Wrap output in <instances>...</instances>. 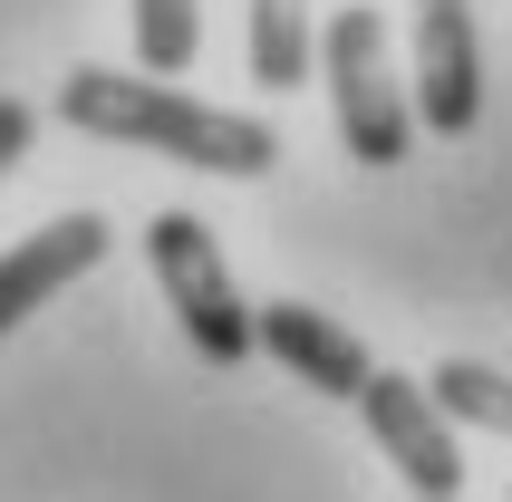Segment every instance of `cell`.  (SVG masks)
Returning <instances> with one entry per match:
<instances>
[{"label":"cell","instance_id":"obj_1","mask_svg":"<svg viewBox=\"0 0 512 502\" xmlns=\"http://www.w3.org/2000/svg\"><path fill=\"white\" fill-rule=\"evenodd\" d=\"M58 116H68L78 136L136 145V155H174V165H194V174H242V184H261V174L281 165V136H271V126H252V116H232V107H203V97H184V87H165V78L68 68V78H58Z\"/></svg>","mask_w":512,"mask_h":502},{"label":"cell","instance_id":"obj_2","mask_svg":"<svg viewBox=\"0 0 512 502\" xmlns=\"http://www.w3.org/2000/svg\"><path fill=\"white\" fill-rule=\"evenodd\" d=\"M319 68H329V107H339V145L358 165H406L416 145V97L397 78V49H387V20L368 0H348L339 20L319 29Z\"/></svg>","mask_w":512,"mask_h":502},{"label":"cell","instance_id":"obj_3","mask_svg":"<svg viewBox=\"0 0 512 502\" xmlns=\"http://www.w3.org/2000/svg\"><path fill=\"white\" fill-rule=\"evenodd\" d=\"M145 261H155V280H165V300H174V319H184L203 367H242L252 358V309L232 290V261H223V242H213L203 213H174L165 203V213L145 223Z\"/></svg>","mask_w":512,"mask_h":502},{"label":"cell","instance_id":"obj_4","mask_svg":"<svg viewBox=\"0 0 512 502\" xmlns=\"http://www.w3.org/2000/svg\"><path fill=\"white\" fill-rule=\"evenodd\" d=\"M358 416H368L377 454L406 474V493H416V502H455L464 445H455V425H445V406H435L426 387H406V377H387V367H377L368 387H358Z\"/></svg>","mask_w":512,"mask_h":502},{"label":"cell","instance_id":"obj_5","mask_svg":"<svg viewBox=\"0 0 512 502\" xmlns=\"http://www.w3.org/2000/svg\"><path fill=\"white\" fill-rule=\"evenodd\" d=\"M406 97L426 136H474L484 126V39L464 10H426L416 49H406Z\"/></svg>","mask_w":512,"mask_h":502},{"label":"cell","instance_id":"obj_6","mask_svg":"<svg viewBox=\"0 0 512 502\" xmlns=\"http://www.w3.org/2000/svg\"><path fill=\"white\" fill-rule=\"evenodd\" d=\"M97 261H107V213H58V223L20 232V251H0V338L29 309H49L68 280H87Z\"/></svg>","mask_w":512,"mask_h":502},{"label":"cell","instance_id":"obj_7","mask_svg":"<svg viewBox=\"0 0 512 502\" xmlns=\"http://www.w3.org/2000/svg\"><path fill=\"white\" fill-rule=\"evenodd\" d=\"M252 348H271V358H281L300 387L348 396V406H358V387L377 377L368 348H358V338H348L329 309H310V300H271V309H252Z\"/></svg>","mask_w":512,"mask_h":502},{"label":"cell","instance_id":"obj_8","mask_svg":"<svg viewBox=\"0 0 512 502\" xmlns=\"http://www.w3.org/2000/svg\"><path fill=\"white\" fill-rule=\"evenodd\" d=\"M242 10H252V78L261 87H310V68H319L310 0H242Z\"/></svg>","mask_w":512,"mask_h":502},{"label":"cell","instance_id":"obj_9","mask_svg":"<svg viewBox=\"0 0 512 502\" xmlns=\"http://www.w3.org/2000/svg\"><path fill=\"white\" fill-rule=\"evenodd\" d=\"M426 396L445 406V425H484V435H512V377H493V367L474 358H445L426 377Z\"/></svg>","mask_w":512,"mask_h":502},{"label":"cell","instance_id":"obj_10","mask_svg":"<svg viewBox=\"0 0 512 502\" xmlns=\"http://www.w3.org/2000/svg\"><path fill=\"white\" fill-rule=\"evenodd\" d=\"M203 49V10L194 0H136V58H145V78H184Z\"/></svg>","mask_w":512,"mask_h":502},{"label":"cell","instance_id":"obj_11","mask_svg":"<svg viewBox=\"0 0 512 502\" xmlns=\"http://www.w3.org/2000/svg\"><path fill=\"white\" fill-rule=\"evenodd\" d=\"M29 136H39V116H29L20 97H0V174H10V165L29 155Z\"/></svg>","mask_w":512,"mask_h":502},{"label":"cell","instance_id":"obj_12","mask_svg":"<svg viewBox=\"0 0 512 502\" xmlns=\"http://www.w3.org/2000/svg\"><path fill=\"white\" fill-rule=\"evenodd\" d=\"M426 10H464V0H426Z\"/></svg>","mask_w":512,"mask_h":502}]
</instances>
